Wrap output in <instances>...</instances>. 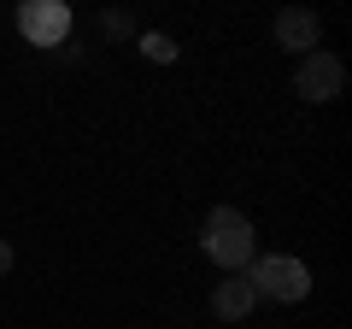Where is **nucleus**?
Masks as SVG:
<instances>
[{"label":"nucleus","mask_w":352,"mask_h":329,"mask_svg":"<svg viewBox=\"0 0 352 329\" xmlns=\"http://www.w3.org/2000/svg\"><path fill=\"white\" fill-rule=\"evenodd\" d=\"M200 247H206V259H212V265H223V277L247 270L252 253H258L247 212H235V206H212V212H206V224H200Z\"/></svg>","instance_id":"obj_1"},{"label":"nucleus","mask_w":352,"mask_h":329,"mask_svg":"<svg viewBox=\"0 0 352 329\" xmlns=\"http://www.w3.org/2000/svg\"><path fill=\"white\" fill-rule=\"evenodd\" d=\"M247 282H252V294H270V300H282V306H294V300H305L311 294V270H305V259H294V253H270V259H252L247 265Z\"/></svg>","instance_id":"obj_2"},{"label":"nucleus","mask_w":352,"mask_h":329,"mask_svg":"<svg viewBox=\"0 0 352 329\" xmlns=\"http://www.w3.org/2000/svg\"><path fill=\"white\" fill-rule=\"evenodd\" d=\"M12 270V247H6V235H0V277Z\"/></svg>","instance_id":"obj_8"},{"label":"nucleus","mask_w":352,"mask_h":329,"mask_svg":"<svg viewBox=\"0 0 352 329\" xmlns=\"http://www.w3.org/2000/svg\"><path fill=\"white\" fill-rule=\"evenodd\" d=\"M276 41L305 59V53H317V41H323V18L305 12V6H288V12H276Z\"/></svg>","instance_id":"obj_5"},{"label":"nucleus","mask_w":352,"mask_h":329,"mask_svg":"<svg viewBox=\"0 0 352 329\" xmlns=\"http://www.w3.org/2000/svg\"><path fill=\"white\" fill-rule=\"evenodd\" d=\"M141 47H147V59H176V47H170V41H164V36H147V41H141Z\"/></svg>","instance_id":"obj_7"},{"label":"nucleus","mask_w":352,"mask_h":329,"mask_svg":"<svg viewBox=\"0 0 352 329\" xmlns=\"http://www.w3.org/2000/svg\"><path fill=\"white\" fill-rule=\"evenodd\" d=\"M340 83H346V65L335 59V53H305L300 59V71H294V89H300V100H311V106H329L340 94Z\"/></svg>","instance_id":"obj_4"},{"label":"nucleus","mask_w":352,"mask_h":329,"mask_svg":"<svg viewBox=\"0 0 352 329\" xmlns=\"http://www.w3.org/2000/svg\"><path fill=\"white\" fill-rule=\"evenodd\" d=\"M258 306V294H252V282H247V270H235V277H223L212 288V312L223 317V323H241V317Z\"/></svg>","instance_id":"obj_6"},{"label":"nucleus","mask_w":352,"mask_h":329,"mask_svg":"<svg viewBox=\"0 0 352 329\" xmlns=\"http://www.w3.org/2000/svg\"><path fill=\"white\" fill-rule=\"evenodd\" d=\"M18 30H24L30 47H59L71 36V6L65 0H24L18 6Z\"/></svg>","instance_id":"obj_3"}]
</instances>
